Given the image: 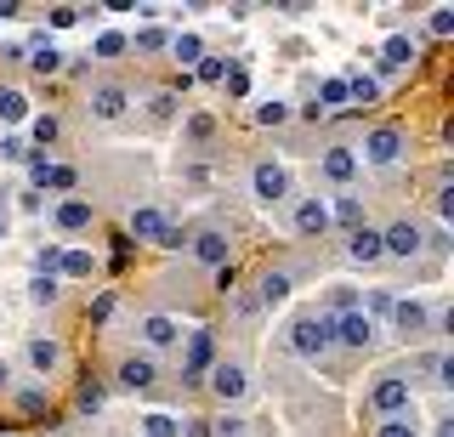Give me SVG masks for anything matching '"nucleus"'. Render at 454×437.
<instances>
[{
  "mask_svg": "<svg viewBox=\"0 0 454 437\" xmlns=\"http://www.w3.org/2000/svg\"><path fill=\"white\" fill-rule=\"evenodd\" d=\"M290 352L295 358H307V363H324L335 352V324L330 313H301L290 324Z\"/></svg>",
  "mask_w": 454,
  "mask_h": 437,
  "instance_id": "f257e3e1",
  "label": "nucleus"
},
{
  "mask_svg": "<svg viewBox=\"0 0 454 437\" xmlns=\"http://www.w3.org/2000/svg\"><path fill=\"white\" fill-rule=\"evenodd\" d=\"M369 409H375L380 420H392V415H415V380L409 375H397V370H387L369 386Z\"/></svg>",
  "mask_w": 454,
  "mask_h": 437,
  "instance_id": "f03ea898",
  "label": "nucleus"
},
{
  "mask_svg": "<svg viewBox=\"0 0 454 437\" xmlns=\"http://www.w3.org/2000/svg\"><path fill=\"white\" fill-rule=\"evenodd\" d=\"M205 386H210V398H216L222 409H239L250 398V370L239 358H216L210 363V375H205Z\"/></svg>",
  "mask_w": 454,
  "mask_h": 437,
  "instance_id": "7ed1b4c3",
  "label": "nucleus"
},
{
  "mask_svg": "<svg viewBox=\"0 0 454 437\" xmlns=\"http://www.w3.org/2000/svg\"><path fill=\"white\" fill-rule=\"evenodd\" d=\"M409 137L403 125H375V131H364V165H375V171H392L397 160H403Z\"/></svg>",
  "mask_w": 454,
  "mask_h": 437,
  "instance_id": "20e7f679",
  "label": "nucleus"
},
{
  "mask_svg": "<svg viewBox=\"0 0 454 437\" xmlns=\"http://www.w3.org/2000/svg\"><path fill=\"white\" fill-rule=\"evenodd\" d=\"M210 363H216V335L188 330V352H182V386H205Z\"/></svg>",
  "mask_w": 454,
  "mask_h": 437,
  "instance_id": "39448f33",
  "label": "nucleus"
},
{
  "mask_svg": "<svg viewBox=\"0 0 454 437\" xmlns=\"http://www.w3.org/2000/svg\"><path fill=\"white\" fill-rule=\"evenodd\" d=\"M250 193L262 205H284V199H290V171L273 165V160H255L250 165Z\"/></svg>",
  "mask_w": 454,
  "mask_h": 437,
  "instance_id": "423d86ee",
  "label": "nucleus"
},
{
  "mask_svg": "<svg viewBox=\"0 0 454 437\" xmlns=\"http://www.w3.org/2000/svg\"><path fill=\"white\" fill-rule=\"evenodd\" d=\"M85 108H91V120L114 125V120H125V114H131V91H125L120 80H103V86H91V97H85Z\"/></svg>",
  "mask_w": 454,
  "mask_h": 437,
  "instance_id": "0eeeda50",
  "label": "nucleus"
},
{
  "mask_svg": "<svg viewBox=\"0 0 454 437\" xmlns=\"http://www.w3.org/2000/svg\"><path fill=\"white\" fill-rule=\"evenodd\" d=\"M380 250H387L392 261H415L420 250H426V233H420V222H409V216H397L387 233H380Z\"/></svg>",
  "mask_w": 454,
  "mask_h": 437,
  "instance_id": "6e6552de",
  "label": "nucleus"
},
{
  "mask_svg": "<svg viewBox=\"0 0 454 437\" xmlns=\"http://www.w3.org/2000/svg\"><path fill=\"white\" fill-rule=\"evenodd\" d=\"M114 380H120L125 392H148L153 380H160V358H148V352H125V358L114 363Z\"/></svg>",
  "mask_w": 454,
  "mask_h": 437,
  "instance_id": "1a4fd4ad",
  "label": "nucleus"
},
{
  "mask_svg": "<svg viewBox=\"0 0 454 437\" xmlns=\"http://www.w3.org/2000/svg\"><path fill=\"white\" fill-rule=\"evenodd\" d=\"M188 250H193V261H199V267H210V273L233 261V245H227V233H222V228H199V233H188Z\"/></svg>",
  "mask_w": 454,
  "mask_h": 437,
  "instance_id": "9d476101",
  "label": "nucleus"
},
{
  "mask_svg": "<svg viewBox=\"0 0 454 437\" xmlns=\"http://www.w3.org/2000/svg\"><path fill=\"white\" fill-rule=\"evenodd\" d=\"M330 324H335V347H347V352H369V347H375V324H369L358 307H352V313H335Z\"/></svg>",
  "mask_w": 454,
  "mask_h": 437,
  "instance_id": "9b49d317",
  "label": "nucleus"
},
{
  "mask_svg": "<svg viewBox=\"0 0 454 437\" xmlns=\"http://www.w3.org/2000/svg\"><path fill=\"white\" fill-rule=\"evenodd\" d=\"M23 363H28V375H57V370H63V341H51V335H28V341H23Z\"/></svg>",
  "mask_w": 454,
  "mask_h": 437,
  "instance_id": "f8f14e48",
  "label": "nucleus"
},
{
  "mask_svg": "<svg viewBox=\"0 0 454 437\" xmlns=\"http://www.w3.org/2000/svg\"><path fill=\"white\" fill-rule=\"evenodd\" d=\"M290 222H295V233H301V238H324V233H330V205H324L318 193H307V199H295Z\"/></svg>",
  "mask_w": 454,
  "mask_h": 437,
  "instance_id": "ddd939ff",
  "label": "nucleus"
},
{
  "mask_svg": "<svg viewBox=\"0 0 454 437\" xmlns=\"http://www.w3.org/2000/svg\"><path fill=\"white\" fill-rule=\"evenodd\" d=\"M137 335H142V347H148V358H153V352H165V347L182 341V324L170 318V313H148V318L137 324Z\"/></svg>",
  "mask_w": 454,
  "mask_h": 437,
  "instance_id": "4468645a",
  "label": "nucleus"
},
{
  "mask_svg": "<svg viewBox=\"0 0 454 437\" xmlns=\"http://www.w3.org/2000/svg\"><path fill=\"white\" fill-rule=\"evenodd\" d=\"M347 261H358V267H375V261H387V250H380V228H352L347 233Z\"/></svg>",
  "mask_w": 454,
  "mask_h": 437,
  "instance_id": "2eb2a0df",
  "label": "nucleus"
},
{
  "mask_svg": "<svg viewBox=\"0 0 454 437\" xmlns=\"http://www.w3.org/2000/svg\"><path fill=\"white\" fill-rule=\"evenodd\" d=\"M23 63H28V68H35V74H40V80H51V74H63V68H68V58H63V51H57V46H51V40H46V35H40V40H35V46H23Z\"/></svg>",
  "mask_w": 454,
  "mask_h": 437,
  "instance_id": "dca6fc26",
  "label": "nucleus"
},
{
  "mask_svg": "<svg viewBox=\"0 0 454 437\" xmlns=\"http://www.w3.org/2000/svg\"><path fill=\"white\" fill-rule=\"evenodd\" d=\"M426 318H432V313H426L420 301H392V318L387 324L403 335V341H420V335H426Z\"/></svg>",
  "mask_w": 454,
  "mask_h": 437,
  "instance_id": "f3484780",
  "label": "nucleus"
},
{
  "mask_svg": "<svg viewBox=\"0 0 454 437\" xmlns=\"http://www.w3.org/2000/svg\"><path fill=\"white\" fill-rule=\"evenodd\" d=\"M51 222H57V233H85L97 222V210H91V199H63L51 210Z\"/></svg>",
  "mask_w": 454,
  "mask_h": 437,
  "instance_id": "a211bd4d",
  "label": "nucleus"
},
{
  "mask_svg": "<svg viewBox=\"0 0 454 437\" xmlns=\"http://www.w3.org/2000/svg\"><path fill=\"white\" fill-rule=\"evenodd\" d=\"M255 301H262V307H284V301H290V273H284V267H267L262 285H255Z\"/></svg>",
  "mask_w": 454,
  "mask_h": 437,
  "instance_id": "6ab92c4d",
  "label": "nucleus"
},
{
  "mask_svg": "<svg viewBox=\"0 0 454 437\" xmlns=\"http://www.w3.org/2000/svg\"><path fill=\"white\" fill-rule=\"evenodd\" d=\"M165 222H170V216H165L160 205H137V210H131V238H142V245H153Z\"/></svg>",
  "mask_w": 454,
  "mask_h": 437,
  "instance_id": "aec40b11",
  "label": "nucleus"
},
{
  "mask_svg": "<svg viewBox=\"0 0 454 437\" xmlns=\"http://www.w3.org/2000/svg\"><path fill=\"white\" fill-rule=\"evenodd\" d=\"M380 74H392V68H409V63H415V40H409V35H392L387 40V46H380Z\"/></svg>",
  "mask_w": 454,
  "mask_h": 437,
  "instance_id": "412c9836",
  "label": "nucleus"
},
{
  "mask_svg": "<svg viewBox=\"0 0 454 437\" xmlns=\"http://www.w3.org/2000/svg\"><path fill=\"white\" fill-rule=\"evenodd\" d=\"M318 171L330 176V182H352V176H358V153H352V148H330L318 160Z\"/></svg>",
  "mask_w": 454,
  "mask_h": 437,
  "instance_id": "4be33fe9",
  "label": "nucleus"
},
{
  "mask_svg": "<svg viewBox=\"0 0 454 437\" xmlns=\"http://www.w3.org/2000/svg\"><path fill=\"white\" fill-rule=\"evenodd\" d=\"M170 58H176V68H199V58H205V40L199 35H170Z\"/></svg>",
  "mask_w": 454,
  "mask_h": 437,
  "instance_id": "5701e85b",
  "label": "nucleus"
},
{
  "mask_svg": "<svg viewBox=\"0 0 454 437\" xmlns=\"http://www.w3.org/2000/svg\"><path fill=\"white\" fill-rule=\"evenodd\" d=\"M335 222H340V228H364V199H358V193H340V199L330 205V228H335Z\"/></svg>",
  "mask_w": 454,
  "mask_h": 437,
  "instance_id": "b1692460",
  "label": "nucleus"
},
{
  "mask_svg": "<svg viewBox=\"0 0 454 437\" xmlns=\"http://www.w3.org/2000/svg\"><path fill=\"white\" fill-rule=\"evenodd\" d=\"M347 80V103H380V80H369V74H340Z\"/></svg>",
  "mask_w": 454,
  "mask_h": 437,
  "instance_id": "393cba45",
  "label": "nucleus"
},
{
  "mask_svg": "<svg viewBox=\"0 0 454 437\" xmlns=\"http://www.w3.org/2000/svg\"><path fill=\"white\" fill-rule=\"evenodd\" d=\"M142 437H182V420L165 415V409H153V415H142Z\"/></svg>",
  "mask_w": 454,
  "mask_h": 437,
  "instance_id": "a878e982",
  "label": "nucleus"
},
{
  "mask_svg": "<svg viewBox=\"0 0 454 437\" xmlns=\"http://www.w3.org/2000/svg\"><path fill=\"white\" fill-rule=\"evenodd\" d=\"M0 120H12V125L28 120V97L18 86H0Z\"/></svg>",
  "mask_w": 454,
  "mask_h": 437,
  "instance_id": "bb28decb",
  "label": "nucleus"
},
{
  "mask_svg": "<svg viewBox=\"0 0 454 437\" xmlns=\"http://www.w3.org/2000/svg\"><path fill=\"white\" fill-rule=\"evenodd\" d=\"M426 370H432V380L449 392V386H454V352H449V347H437L432 358H426Z\"/></svg>",
  "mask_w": 454,
  "mask_h": 437,
  "instance_id": "cd10ccee",
  "label": "nucleus"
},
{
  "mask_svg": "<svg viewBox=\"0 0 454 437\" xmlns=\"http://www.w3.org/2000/svg\"><path fill=\"white\" fill-rule=\"evenodd\" d=\"M340 103H347V80H324V86H318V103H312V108H318V114H330V108H340Z\"/></svg>",
  "mask_w": 454,
  "mask_h": 437,
  "instance_id": "c85d7f7f",
  "label": "nucleus"
},
{
  "mask_svg": "<svg viewBox=\"0 0 454 437\" xmlns=\"http://www.w3.org/2000/svg\"><path fill=\"white\" fill-rule=\"evenodd\" d=\"M245 426H250V420L239 415V409H222V415L210 420V437H245Z\"/></svg>",
  "mask_w": 454,
  "mask_h": 437,
  "instance_id": "c756f323",
  "label": "nucleus"
},
{
  "mask_svg": "<svg viewBox=\"0 0 454 437\" xmlns=\"http://www.w3.org/2000/svg\"><path fill=\"white\" fill-rule=\"evenodd\" d=\"M57 273H63V250H57V245H40L35 250V278H57Z\"/></svg>",
  "mask_w": 454,
  "mask_h": 437,
  "instance_id": "7c9ffc66",
  "label": "nucleus"
},
{
  "mask_svg": "<svg viewBox=\"0 0 454 437\" xmlns=\"http://www.w3.org/2000/svg\"><path fill=\"white\" fill-rule=\"evenodd\" d=\"M74 403H80V415H103V403H108V386H97V380H85Z\"/></svg>",
  "mask_w": 454,
  "mask_h": 437,
  "instance_id": "2f4dec72",
  "label": "nucleus"
},
{
  "mask_svg": "<svg viewBox=\"0 0 454 437\" xmlns=\"http://www.w3.org/2000/svg\"><path fill=\"white\" fill-rule=\"evenodd\" d=\"M227 68H233V63H227V58H199V68H193V80H205V86H222V80H227Z\"/></svg>",
  "mask_w": 454,
  "mask_h": 437,
  "instance_id": "473e14b6",
  "label": "nucleus"
},
{
  "mask_svg": "<svg viewBox=\"0 0 454 437\" xmlns=\"http://www.w3.org/2000/svg\"><path fill=\"white\" fill-rule=\"evenodd\" d=\"M375 437H420V426H415V415H392L375 426Z\"/></svg>",
  "mask_w": 454,
  "mask_h": 437,
  "instance_id": "72a5a7b5",
  "label": "nucleus"
},
{
  "mask_svg": "<svg viewBox=\"0 0 454 437\" xmlns=\"http://www.w3.org/2000/svg\"><path fill=\"white\" fill-rule=\"evenodd\" d=\"M358 313H364L369 324H375V318H392V295H387V290H369V295H364V307H358Z\"/></svg>",
  "mask_w": 454,
  "mask_h": 437,
  "instance_id": "f704fd0d",
  "label": "nucleus"
},
{
  "mask_svg": "<svg viewBox=\"0 0 454 437\" xmlns=\"http://www.w3.org/2000/svg\"><path fill=\"white\" fill-rule=\"evenodd\" d=\"M28 301L57 307V301H63V285H57V278H35V285H28Z\"/></svg>",
  "mask_w": 454,
  "mask_h": 437,
  "instance_id": "c9c22d12",
  "label": "nucleus"
},
{
  "mask_svg": "<svg viewBox=\"0 0 454 437\" xmlns=\"http://www.w3.org/2000/svg\"><path fill=\"white\" fill-rule=\"evenodd\" d=\"M28 131H35V143H40V153H46V148L57 143V131H63V125H57V114H35V125H28Z\"/></svg>",
  "mask_w": 454,
  "mask_h": 437,
  "instance_id": "e433bc0d",
  "label": "nucleus"
},
{
  "mask_svg": "<svg viewBox=\"0 0 454 437\" xmlns=\"http://www.w3.org/2000/svg\"><path fill=\"white\" fill-rule=\"evenodd\" d=\"M176 103H182V97L165 86V91H153V97H148V114H153V120H170V114H176Z\"/></svg>",
  "mask_w": 454,
  "mask_h": 437,
  "instance_id": "4c0bfd02",
  "label": "nucleus"
},
{
  "mask_svg": "<svg viewBox=\"0 0 454 437\" xmlns=\"http://www.w3.org/2000/svg\"><path fill=\"white\" fill-rule=\"evenodd\" d=\"M46 188H57V193L80 188V171H74V165H51V171H46Z\"/></svg>",
  "mask_w": 454,
  "mask_h": 437,
  "instance_id": "58836bf2",
  "label": "nucleus"
},
{
  "mask_svg": "<svg viewBox=\"0 0 454 437\" xmlns=\"http://www.w3.org/2000/svg\"><path fill=\"white\" fill-rule=\"evenodd\" d=\"M352 307H358V295H352V285H335V290H330V307H324V313L335 318V313H352Z\"/></svg>",
  "mask_w": 454,
  "mask_h": 437,
  "instance_id": "ea45409f",
  "label": "nucleus"
},
{
  "mask_svg": "<svg viewBox=\"0 0 454 437\" xmlns=\"http://www.w3.org/2000/svg\"><path fill=\"white\" fill-rule=\"evenodd\" d=\"M28 182H35V188H46V171H51V160H46V153H40V148H28Z\"/></svg>",
  "mask_w": 454,
  "mask_h": 437,
  "instance_id": "a19ab883",
  "label": "nucleus"
},
{
  "mask_svg": "<svg viewBox=\"0 0 454 437\" xmlns=\"http://www.w3.org/2000/svg\"><path fill=\"white\" fill-rule=\"evenodd\" d=\"M0 160H6V165H23L28 160V143H23V137H0Z\"/></svg>",
  "mask_w": 454,
  "mask_h": 437,
  "instance_id": "79ce46f5",
  "label": "nucleus"
},
{
  "mask_svg": "<svg viewBox=\"0 0 454 437\" xmlns=\"http://www.w3.org/2000/svg\"><path fill=\"white\" fill-rule=\"evenodd\" d=\"M18 409H23V415H46V392H40V386H23L18 392Z\"/></svg>",
  "mask_w": 454,
  "mask_h": 437,
  "instance_id": "37998d69",
  "label": "nucleus"
},
{
  "mask_svg": "<svg viewBox=\"0 0 454 437\" xmlns=\"http://www.w3.org/2000/svg\"><path fill=\"white\" fill-rule=\"evenodd\" d=\"M91 51H97L103 63H108V58H120V51H125V35H114V29H108V35H97V46H91Z\"/></svg>",
  "mask_w": 454,
  "mask_h": 437,
  "instance_id": "c03bdc74",
  "label": "nucleus"
},
{
  "mask_svg": "<svg viewBox=\"0 0 454 437\" xmlns=\"http://www.w3.org/2000/svg\"><path fill=\"white\" fill-rule=\"evenodd\" d=\"M63 273L68 278H85V273H91V256H85V250H63Z\"/></svg>",
  "mask_w": 454,
  "mask_h": 437,
  "instance_id": "a18cd8bd",
  "label": "nucleus"
},
{
  "mask_svg": "<svg viewBox=\"0 0 454 437\" xmlns=\"http://www.w3.org/2000/svg\"><path fill=\"white\" fill-rule=\"evenodd\" d=\"M114 307H120V295H114V290H103V295L91 301V324H108V318H114Z\"/></svg>",
  "mask_w": 454,
  "mask_h": 437,
  "instance_id": "49530a36",
  "label": "nucleus"
},
{
  "mask_svg": "<svg viewBox=\"0 0 454 437\" xmlns=\"http://www.w3.org/2000/svg\"><path fill=\"white\" fill-rule=\"evenodd\" d=\"M153 245H160V250H182V245H188V233H182L176 222H165V228H160V238H153Z\"/></svg>",
  "mask_w": 454,
  "mask_h": 437,
  "instance_id": "de8ad7c7",
  "label": "nucleus"
},
{
  "mask_svg": "<svg viewBox=\"0 0 454 437\" xmlns=\"http://www.w3.org/2000/svg\"><path fill=\"white\" fill-rule=\"evenodd\" d=\"M233 313H239V318H255V313H262V301H255V290H233Z\"/></svg>",
  "mask_w": 454,
  "mask_h": 437,
  "instance_id": "09e8293b",
  "label": "nucleus"
},
{
  "mask_svg": "<svg viewBox=\"0 0 454 437\" xmlns=\"http://www.w3.org/2000/svg\"><path fill=\"white\" fill-rule=\"evenodd\" d=\"M284 120H290L284 103H262V108H255V125H284Z\"/></svg>",
  "mask_w": 454,
  "mask_h": 437,
  "instance_id": "8fccbe9b",
  "label": "nucleus"
},
{
  "mask_svg": "<svg viewBox=\"0 0 454 437\" xmlns=\"http://www.w3.org/2000/svg\"><path fill=\"white\" fill-rule=\"evenodd\" d=\"M165 46H170L165 29H142V35H137V51H165Z\"/></svg>",
  "mask_w": 454,
  "mask_h": 437,
  "instance_id": "3c124183",
  "label": "nucleus"
},
{
  "mask_svg": "<svg viewBox=\"0 0 454 437\" xmlns=\"http://www.w3.org/2000/svg\"><path fill=\"white\" fill-rule=\"evenodd\" d=\"M222 86H227V97H245V91H250V74H245V68H227Z\"/></svg>",
  "mask_w": 454,
  "mask_h": 437,
  "instance_id": "603ef678",
  "label": "nucleus"
},
{
  "mask_svg": "<svg viewBox=\"0 0 454 437\" xmlns=\"http://www.w3.org/2000/svg\"><path fill=\"white\" fill-rule=\"evenodd\" d=\"M80 23V6H51V29H74Z\"/></svg>",
  "mask_w": 454,
  "mask_h": 437,
  "instance_id": "864d4df0",
  "label": "nucleus"
},
{
  "mask_svg": "<svg viewBox=\"0 0 454 437\" xmlns=\"http://www.w3.org/2000/svg\"><path fill=\"white\" fill-rule=\"evenodd\" d=\"M454 29V6H432V35H449Z\"/></svg>",
  "mask_w": 454,
  "mask_h": 437,
  "instance_id": "5fc2aeb1",
  "label": "nucleus"
},
{
  "mask_svg": "<svg viewBox=\"0 0 454 437\" xmlns=\"http://www.w3.org/2000/svg\"><path fill=\"white\" fill-rule=\"evenodd\" d=\"M210 131H216V125H210L205 114H193V120H188V137H193V143H205V137H210Z\"/></svg>",
  "mask_w": 454,
  "mask_h": 437,
  "instance_id": "6e6d98bb",
  "label": "nucleus"
},
{
  "mask_svg": "<svg viewBox=\"0 0 454 437\" xmlns=\"http://www.w3.org/2000/svg\"><path fill=\"white\" fill-rule=\"evenodd\" d=\"M426 245H432V250H449V245H454V238H449V228H443V222H437V228H432V238H426Z\"/></svg>",
  "mask_w": 454,
  "mask_h": 437,
  "instance_id": "4d7b16f0",
  "label": "nucleus"
},
{
  "mask_svg": "<svg viewBox=\"0 0 454 437\" xmlns=\"http://www.w3.org/2000/svg\"><path fill=\"white\" fill-rule=\"evenodd\" d=\"M449 210H454V188L443 182V188H437V216H449Z\"/></svg>",
  "mask_w": 454,
  "mask_h": 437,
  "instance_id": "13d9d810",
  "label": "nucleus"
},
{
  "mask_svg": "<svg viewBox=\"0 0 454 437\" xmlns=\"http://www.w3.org/2000/svg\"><path fill=\"white\" fill-rule=\"evenodd\" d=\"M182 437H210V420H182Z\"/></svg>",
  "mask_w": 454,
  "mask_h": 437,
  "instance_id": "bf43d9fd",
  "label": "nucleus"
},
{
  "mask_svg": "<svg viewBox=\"0 0 454 437\" xmlns=\"http://www.w3.org/2000/svg\"><path fill=\"white\" fill-rule=\"evenodd\" d=\"M432 437H454V420H449V415H437V426H432Z\"/></svg>",
  "mask_w": 454,
  "mask_h": 437,
  "instance_id": "052dcab7",
  "label": "nucleus"
},
{
  "mask_svg": "<svg viewBox=\"0 0 454 437\" xmlns=\"http://www.w3.org/2000/svg\"><path fill=\"white\" fill-rule=\"evenodd\" d=\"M0 392H12V363L0 358Z\"/></svg>",
  "mask_w": 454,
  "mask_h": 437,
  "instance_id": "680f3d73",
  "label": "nucleus"
},
{
  "mask_svg": "<svg viewBox=\"0 0 454 437\" xmlns=\"http://www.w3.org/2000/svg\"><path fill=\"white\" fill-rule=\"evenodd\" d=\"M12 12H18V0H0V18H12Z\"/></svg>",
  "mask_w": 454,
  "mask_h": 437,
  "instance_id": "e2e57ef3",
  "label": "nucleus"
},
{
  "mask_svg": "<svg viewBox=\"0 0 454 437\" xmlns=\"http://www.w3.org/2000/svg\"><path fill=\"white\" fill-rule=\"evenodd\" d=\"M0 238H6V216H0Z\"/></svg>",
  "mask_w": 454,
  "mask_h": 437,
  "instance_id": "0e129e2a",
  "label": "nucleus"
}]
</instances>
